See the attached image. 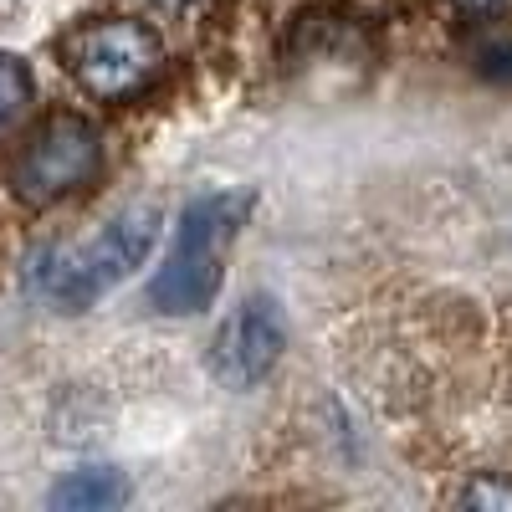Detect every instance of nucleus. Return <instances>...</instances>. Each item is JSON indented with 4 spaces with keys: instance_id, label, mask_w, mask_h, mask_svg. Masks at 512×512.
I'll return each mask as SVG.
<instances>
[{
    "instance_id": "nucleus-10",
    "label": "nucleus",
    "mask_w": 512,
    "mask_h": 512,
    "mask_svg": "<svg viewBox=\"0 0 512 512\" xmlns=\"http://www.w3.org/2000/svg\"><path fill=\"white\" fill-rule=\"evenodd\" d=\"M154 6H169V11H175V6H190V0H154Z\"/></svg>"
},
{
    "instance_id": "nucleus-3",
    "label": "nucleus",
    "mask_w": 512,
    "mask_h": 512,
    "mask_svg": "<svg viewBox=\"0 0 512 512\" xmlns=\"http://www.w3.org/2000/svg\"><path fill=\"white\" fill-rule=\"evenodd\" d=\"M62 62L93 98L123 103L154 82L164 47L144 21H88L62 36Z\"/></svg>"
},
{
    "instance_id": "nucleus-2",
    "label": "nucleus",
    "mask_w": 512,
    "mask_h": 512,
    "mask_svg": "<svg viewBox=\"0 0 512 512\" xmlns=\"http://www.w3.org/2000/svg\"><path fill=\"white\" fill-rule=\"evenodd\" d=\"M251 210L246 190H226V195H200L185 216H180V236L175 251L164 256V267L149 282V303L159 313H200L216 303L221 292V267L226 251Z\"/></svg>"
},
{
    "instance_id": "nucleus-6",
    "label": "nucleus",
    "mask_w": 512,
    "mask_h": 512,
    "mask_svg": "<svg viewBox=\"0 0 512 512\" xmlns=\"http://www.w3.org/2000/svg\"><path fill=\"white\" fill-rule=\"evenodd\" d=\"M128 497L123 477L118 472H72L57 492H52V507H118Z\"/></svg>"
},
{
    "instance_id": "nucleus-9",
    "label": "nucleus",
    "mask_w": 512,
    "mask_h": 512,
    "mask_svg": "<svg viewBox=\"0 0 512 512\" xmlns=\"http://www.w3.org/2000/svg\"><path fill=\"white\" fill-rule=\"evenodd\" d=\"M461 11H497V6H507V0H456Z\"/></svg>"
},
{
    "instance_id": "nucleus-7",
    "label": "nucleus",
    "mask_w": 512,
    "mask_h": 512,
    "mask_svg": "<svg viewBox=\"0 0 512 512\" xmlns=\"http://www.w3.org/2000/svg\"><path fill=\"white\" fill-rule=\"evenodd\" d=\"M26 98H31V72H26V62L11 57V52H0V123L16 118Z\"/></svg>"
},
{
    "instance_id": "nucleus-1",
    "label": "nucleus",
    "mask_w": 512,
    "mask_h": 512,
    "mask_svg": "<svg viewBox=\"0 0 512 512\" xmlns=\"http://www.w3.org/2000/svg\"><path fill=\"white\" fill-rule=\"evenodd\" d=\"M154 241H159V210L134 205L118 221H108L93 241H82L72 251H41L31 267V282L57 308L77 313V308L98 303L103 292H113L118 282L134 277L144 267V256L154 251Z\"/></svg>"
},
{
    "instance_id": "nucleus-5",
    "label": "nucleus",
    "mask_w": 512,
    "mask_h": 512,
    "mask_svg": "<svg viewBox=\"0 0 512 512\" xmlns=\"http://www.w3.org/2000/svg\"><path fill=\"white\" fill-rule=\"evenodd\" d=\"M287 349V323H282V308L272 297L251 292L231 308V318L216 328V344H210V369H216L221 384L231 390H251V384H262L277 359Z\"/></svg>"
},
{
    "instance_id": "nucleus-4",
    "label": "nucleus",
    "mask_w": 512,
    "mask_h": 512,
    "mask_svg": "<svg viewBox=\"0 0 512 512\" xmlns=\"http://www.w3.org/2000/svg\"><path fill=\"white\" fill-rule=\"evenodd\" d=\"M103 164V139L88 118H52L41 134L31 139V149L16 164V195L31 205H52L72 190H82Z\"/></svg>"
},
{
    "instance_id": "nucleus-8",
    "label": "nucleus",
    "mask_w": 512,
    "mask_h": 512,
    "mask_svg": "<svg viewBox=\"0 0 512 512\" xmlns=\"http://www.w3.org/2000/svg\"><path fill=\"white\" fill-rule=\"evenodd\" d=\"M456 502H461V507H512V482H502V477H477L472 487H461Z\"/></svg>"
}]
</instances>
